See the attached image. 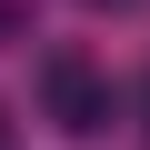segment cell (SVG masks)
<instances>
[{"label":"cell","mask_w":150,"mask_h":150,"mask_svg":"<svg viewBox=\"0 0 150 150\" xmlns=\"http://www.w3.org/2000/svg\"><path fill=\"white\" fill-rule=\"evenodd\" d=\"M90 10H140V0H90Z\"/></svg>","instance_id":"obj_2"},{"label":"cell","mask_w":150,"mask_h":150,"mask_svg":"<svg viewBox=\"0 0 150 150\" xmlns=\"http://www.w3.org/2000/svg\"><path fill=\"white\" fill-rule=\"evenodd\" d=\"M40 110H50L70 140L110 130V70H100V60H80V50H50V60H40Z\"/></svg>","instance_id":"obj_1"}]
</instances>
